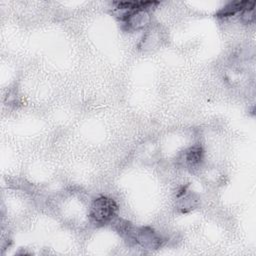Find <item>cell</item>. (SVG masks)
<instances>
[{
    "mask_svg": "<svg viewBox=\"0 0 256 256\" xmlns=\"http://www.w3.org/2000/svg\"><path fill=\"white\" fill-rule=\"evenodd\" d=\"M253 1H233L225 5L217 12L218 17H229L238 12H242L247 6H249Z\"/></svg>",
    "mask_w": 256,
    "mask_h": 256,
    "instance_id": "3957f363",
    "label": "cell"
},
{
    "mask_svg": "<svg viewBox=\"0 0 256 256\" xmlns=\"http://www.w3.org/2000/svg\"><path fill=\"white\" fill-rule=\"evenodd\" d=\"M203 148L200 145H194L186 150L184 160L189 167H196L201 163L203 159Z\"/></svg>",
    "mask_w": 256,
    "mask_h": 256,
    "instance_id": "277c9868",
    "label": "cell"
},
{
    "mask_svg": "<svg viewBox=\"0 0 256 256\" xmlns=\"http://www.w3.org/2000/svg\"><path fill=\"white\" fill-rule=\"evenodd\" d=\"M117 204L111 198L100 196L95 199L90 208V218L97 225H104L110 222L117 213Z\"/></svg>",
    "mask_w": 256,
    "mask_h": 256,
    "instance_id": "6da1fadb",
    "label": "cell"
},
{
    "mask_svg": "<svg viewBox=\"0 0 256 256\" xmlns=\"http://www.w3.org/2000/svg\"><path fill=\"white\" fill-rule=\"evenodd\" d=\"M132 240L139 243L146 249H157L161 246V238L149 227H142L133 230Z\"/></svg>",
    "mask_w": 256,
    "mask_h": 256,
    "instance_id": "7a4b0ae2",
    "label": "cell"
}]
</instances>
